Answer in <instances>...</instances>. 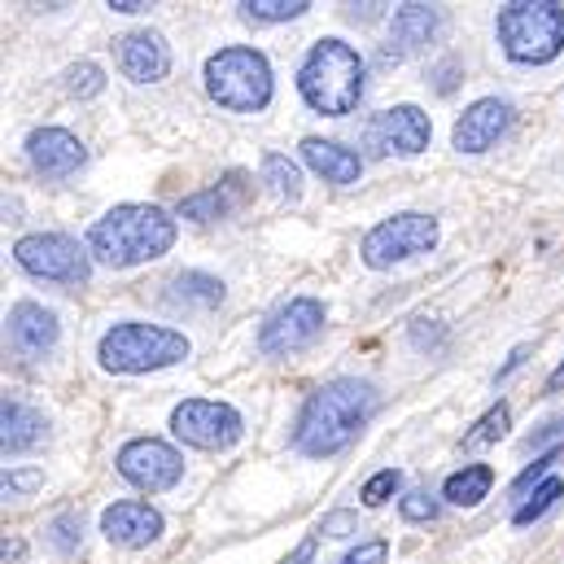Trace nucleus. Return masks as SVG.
<instances>
[{
    "label": "nucleus",
    "instance_id": "nucleus-27",
    "mask_svg": "<svg viewBox=\"0 0 564 564\" xmlns=\"http://www.w3.org/2000/svg\"><path fill=\"white\" fill-rule=\"evenodd\" d=\"M508 424H512V412H508V403H495L481 421L473 424L468 433H464V446L468 451H477V446H490V442H499L503 433H508Z\"/></svg>",
    "mask_w": 564,
    "mask_h": 564
},
{
    "label": "nucleus",
    "instance_id": "nucleus-7",
    "mask_svg": "<svg viewBox=\"0 0 564 564\" xmlns=\"http://www.w3.org/2000/svg\"><path fill=\"white\" fill-rule=\"evenodd\" d=\"M13 259L26 276L48 284H66V289H79L93 276V250H84L75 237L66 232H31L13 246Z\"/></svg>",
    "mask_w": 564,
    "mask_h": 564
},
{
    "label": "nucleus",
    "instance_id": "nucleus-9",
    "mask_svg": "<svg viewBox=\"0 0 564 564\" xmlns=\"http://www.w3.org/2000/svg\"><path fill=\"white\" fill-rule=\"evenodd\" d=\"M171 433L193 446V451H228L241 442L246 421L232 403H215V399H184L171 412Z\"/></svg>",
    "mask_w": 564,
    "mask_h": 564
},
{
    "label": "nucleus",
    "instance_id": "nucleus-28",
    "mask_svg": "<svg viewBox=\"0 0 564 564\" xmlns=\"http://www.w3.org/2000/svg\"><path fill=\"white\" fill-rule=\"evenodd\" d=\"M62 79H66V93L79 97V101H88V97H97L106 88V75H101L97 62H75V66H66Z\"/></svg>",
    "mask_w": 564,
    "mask_h": 564
},
{
    "label": "nucleus",
    "instance_id": "nucleus-38",
    "mask_svg": "<svg viewBox=\"0 0 564 564\" xmlns=\"http://www.w3.org/2000/svg\"><path fill=\"white\" fill-rule=\"evenodd\" d=\"M311 556H315V539H306V543H302V547H297L284 564H311Z\"/></svg>",
    "mask_w": 564,
    "mask_h": 564
},
{
    "label": "nucleus",
    "instance_id": "nucleus-31",
    "mask_svg": "<svg viewBox=\"0 0 564 564\" xmlns=\"http://www.w3.org/2000/svg\"><path fill=\"white\" fill-rule=\"evenodd\" d=\"M399 512H403V521H412V525L437 521V499H433V495H424V490L403 495V499H399Z\"/></svg>",
    "mask_w": 564,
    "mask_h": 564
},
{
    "label": "nucleus",
    "instance_id": "nucleus-12",
    "mask_svg": "<svg viewBox=\"0 0 564 564\" xmlns=\"http://www.w3.org/2000/svg\"><path fill=\"white\" fill-rule=\"evenodd\" d=\"M324 302L319 297H289L284 306H276L268 315V324L259 328V350L263 355H293V350H306L319 333H324Z\"/></svg>",
    "mask_w": 564,
    "mask_h": 564
},
{
    "label": "nucleus",
    "instance_id": "nucleus-37",
    "mask_svg": "<svg viewBox=\"0 0 564 564\" xmlns=\"http://www.w3.org/2000/svg\"><path fill=\"white\" fill-rule=\"evenodd\" d=\"M377 9H386V4H350V13H346V18H355V22L364 18V22H372V18H377Z\"/></svg>",
    "mask_w": 564,
    "mask_h": 564
},
{
    "label": "nucleus",
    "instance_id": "nucleus-34",
    "mask_svg": "<svg viewBox=\"0 0 564 564\" xmlns=\"http://www.w3.org/2000/svg\"><path fill=\"white\" fill-rule=\"evenodd\" d=\"M44 481V473L40 468H22V473H4V495L13 499V495H26V490H35Z\"/></svg>",
    "mask_w": 564,
    "mask_h": 564
},
{
    "label": "nucleus",
    "instance_id": "nucleus-21",
    "mask_svg": "<svg viewBox=\"0 0 564 564\" xmlns=\"http://www.w3.org/2000/svg\"><path fill=\"white\" fill-rule=\"evenodd\" d=\"M0 429H4V455H26V451H35V446L44 442L48 421H44L35 408H26L22 399H4V408H0Z\"/></svg>",
    "mask_w": 564,
    "mask_h": 564
},
{
    "label": "nucleus",
    "instance_id": "nucleus-25",
    "mask_svg": "<svg viewBox=\"0 0 564 564\" xmlns=\"http://www.w3.org/2000/svg\"><path fill=\"white\" fill-rule=\"evenodd\" d=\"M561 499H564V481L561 477H547L543 486H534V495L517 508V517H512V521H517V525H534V521H543Z\"/></svg>",
    "mask_w": 564,
    "mask_h": 564
},
{
    "label": "nucleus",
    "instance_id": "nucleus-24",
    "mask_svg": "<svg viewBox=\"0 0 564 564\" xmlns=\"http://www.w3.org/2000/svg\"><path fill=\"white\" fill-rule=\"evenodd\" d=\"M263 184H268L281 202H297V197H302V171H297V162H289L284 153H263Z\"/></svg>",
    "mask_w": 564,
    "mask_h": 564
},
{
    "label": "nucleus",
    "instance_id": "nucleus-35",
    "mask_svg": "<svg viewBox=\"0 0 564 564\" xmlns=\"http://www.w3.org/2000/svg\"><path fill=\"white\" fill-rule=\"evenodd\" d=\"M355 530H359L355 512H328V517H324V525H319V534H328V539H350Z\"/></svg>",
    "mask_w": 564,
    "mask_h": 564
},
{
    "label": "nucleus",
    "instance_id": "nucleus-3",
    "mask_svg": "<svg viewBox=\"0 0 564 564\" xmlns=\"http://www.w3.org/2000/svg\"><path fill=\"white\" fill-rule=\"evenodd\" d=\"M297 93L315 115H328V119L350 115L364 97V57H359V48L337 40V35L315 40L311 53L297 66Z\"/></svg>",
    "mask_w": 564,
    "mask_h": 564
},
{
    "label": "nucleus",
    "instance_id": "nucleus-23",
    "mask_svg": "<svg viewBox=\"0 0 564 564\" xmlns=\"http://www.w3.org/2000/svg\"><path fill=\"white\" fill-rule=\"evenodd\" d=\"M171 302L175 306H197V311H210L224 302V281L206 276V272H180L171 281Z\"/></svg>",
    "mask_w": 564,
    "mask_h": 564
},
{
    "label": "nucleus",
    "instance_id": "nucleus-13",
    "mask_svg": "<svg viewBox=\"0 0 564 564\" xmlns=\"http://www.w3.org/2000/svg\"><path fill=\"white\" fill-rule=\"evenodd\" d=\"M512 119H517L512 101H503V97H481V101H473V106L455 119L451 144H455L459 153H486L490 144H499L508 137Z\"/></svg>",
    "mask_w": 564,
    "mask_h": 564
},
{
    "label": "nucleus",
    "instance_id": "nucleus-26",
    "mask_svg": "<svg viewBox=\"0 0 564 564\" xmlns=\"http://www.w3.org/2000/svg\"><path fill=\"white\" fill-rule=\"evenodd\" d=\"M306 9H311L306 0H246L241 4V18L246 22H293Z\"/></svg>",
    "mask_w": 564,
    "mask_h": 564
},
{
    "label": "nucleus",
    "instance_id": "nucleus-29",
    "mask_svg": "<svg viewBox=\"0 0 564 564\" xmlns=\"http://www.w3.org/2000/svg\"><path fill=\"white\" fill-rule=\"evenodd\" d=\"M399 490H403V473H399V468H381L377 477L364 481V503H368V508H381V503H390Z\"/></svg>",
    "mask_w": 564,
    "mask_h": 564
},
{
    "label": "nucleus",
    "instance_id": "nucleus-6",
    "mask_svg": "<svg viewBox=\"0 0 564 564\" xmlns=\"http://www.w3.org/2000/svg\"><path fill=\"white\" fill-rule=\"evenodd\" d=\"M499 44L517 66H547L564 53V4L517 0L499 9Z\"/></svg>",
    "mask_w": 564,
    "mask_h": 564
},
{
    "label": "nucleus",
    "instance_id": "nucleus-15",
    "mask_svg": "<svg viewBox=\"0 0 564 564\" xmlns=\"http://www.w3.org/2000/svg\"><path fill=\"white\" fill-rule=\"evenodd\" d=\"M101 534L115 543V547H128V552H141L149 543H158L162 534V512L149 508L141 499H119L101 512Z\"/></svg>",
    "mask_w": 564,
    "mask_h": 564
},
{
    "label": "nucleus",
    "instance_id": "nucleus-11",
    "mask_svg": "<svg viewBox=\"0 0 564 564\" xmlns=\"http://www.w3.org/2000/svg\"><path fill=\"white\" fill-rule=\"evenodd\" d=\"M429 137H433V123L421 106H394V110H381L368 119L364 128V149L368 158H416L429 149Z\"/></svg>",
    "mask_w": 564,
    "mask_h": 564
},
{
    "label": "nucleus",
    "instance_id": "nucleus-4",
    "mask_svg": "<svg viewBox=\"0 0 564 564\" xmlns=\"http://www.w3.org/2000/svg\"><path fill=\"white\" fill-rule=\"evenodd\" d=\"M206 97L219 106V110H232V115H259L272 106V62L259 53V48H246V44H232V48H219L206 57Z\"/></svg>",
    "mask_w": 564,
    "mask_h": 564
},
{
    "label": "nucleus",
    "instance_id": "nucleus-19",
    "mask_svg": "<svg viewBox=\"0 0 564 564\" xmlns=\"http://www.w3.org/2000/svg\"><path fill=\"white\" fill-rule=\"evenodd\" d=\"M437 31H442V9H433V4H403V9L394 13V26H390L386 62H390V57L399 62V57L421 53L424 44L437 40Z\"/></svg>",
    "mask_w": 564,
    "mask_h": 564
},
{
    "label": "nucleus",
    "instance_id": "nucleus-1",
    "mask_svg": "<svg viewBox=\"0 0 564 564\" xmlns=\"http://www.w3.org/2000/svg\"><path fill=\"white\" fill-rule=\"evenodd\" d=\"M377 408H381V394H377L372 381L337 377V381L319 386L306 399L302 416L293 424V446L302 455H311V459H328V455L346 451L368 429V421L377 416Z\"/></svg>",
    "mask_w": 564,
    "mask_h": 564
},
{
    "label": "nucleus",
    "instance_id": "nucleus-42",
    "mask_svg": "<svg viewBox=\"0 0 564 564\" xmlns=\"http://www.w3.org/2000/svg\"><path fill=\"white\" fill-rule=\"evenodd\" d=\"M18 556H22V543H18V539H13V543H4V564L18 561Z\"/></svg>",
    "mask_w": 564,
    "mask_h": 564
},
{
    "label": "nucleus",
    "instance_id": "nucleus-40",
    "mask_svg": "<svg viewBox=\"0 0 564 564\" xmlns=\"http://www.w3.org/2000/svg\"><path fill=\"white\" fill-rule=\"evenodd\" d=\"M110 9L115 13H144L149 4H141V0H110Z\"/></svg>",
    "mask_w": 564,
    "mask_h": 564
},
{
    "label": "nucleus",
    "instance_id": "nucleus-20",
    "mask_svg": "<svg viewBox=\"0 0 564 564\" xmlns=\"http://www.w3.org/2000/svg\"><path fill=\"white\" fill-rule=\"evenodd\" d=\"M302 162L315 175H324L328 184H355L359 171H364V158L355 149H346V144L337 141H319V137H306L302 141Z\"/></svg>",
    "mask_w": 564,
    "mask_h": 564
},
{
    "label": "nucleus",
    "instance_id": "nucleus-36",
    "mask_svg": "<svg viewBox=\"0 0 564 564\" xmlns=\"http://www.w3.org/2000/svg\"><path fill=\"white\" fill-rule=\"evenodd\" d=\"M455 75H459V62H451V57H446L442 66H433V88L446 97V93L455 88Z\"/></svg>",
    "mask_w": 564,
    "mask_h": 564
},
{
    "label": "nucleus",
    "instance_id": "nucleus-18",
    "mask_svg": "<svg viewBox=\"0 0 564 564\" xmlns=\"http://www.w3.org/2000/svg\"><path fill=\"white\" fill-rule=\"evenodd\" d=\"M250 197V184H246V171H228L219 184H210V188H202V193H193V197H184L180 202V219H188V224H219V219H228L232 210H241V202Z\"/></svg>",
    "mask_w": 564,
    "mask_h": 564
},
{
    "label": "nucleus",
    "instance_id": "nucleus-8",
    "mask_svg": "<svg viewBox=\"0 0 564 564\" xmlns=\"http://www.w3.org/2000/svg\"><path fill=\"white\" fill-rule=\"evenodd\" d=\"M437 246V219L421 215V210H403V215H390L381 219L368 237H364V263L372 272H386L394 263H408V259H421Z\"/></svg>",
    "mask_w": 564,
    "mask_h": 564
},
{
    "label": "nucleus",
    "instance_id": "nucleus-2",
    "mask_svg": "<svg viewBox=\"0 0 564 564\" xmlns=\"http://www.w3.org/2000/svg\"><path fill=\"white\" fill-rule=\"evenodd\" d=\"M171 246H175V215L162 210V206H141V202H128V206L106 210L93 224V232H88L93 259L101 268H115V272L153 263Z\"/></svg>",
    "mask_w": 564,
    "mask_h": 564
},
{
    "label": "nucleus",
    "instance_id": "nucleus-10",
    "mask_svg": "<svg viewBox=\"0 0 564 564\" xmlns=\"http://www.w3.org/2000/svg\"><path fill=\"white\" fill-rule=\"evenodd\" d=\"M115 468H119V477H123L128 486H137L144 495H162V490L180 486V477H184L180 451H175L171 442H162V437H132V442L119 451Z\"/></svg>",
    "mask_w": 564,
    "mask_h": 564
},
{
    "label": "nucleus",
    "instance_id": "nucleus-33",
    "mask_svg": "<svg viewBox=\"0 0 564 564\" xmlns=\"http://www.w3.org/2000/svg\"><path fill=\"white\" fill-rule=\"evenodd\" d=\"M386 556H390V543L386 539H372V543H359L341 564H386Z\"/></svg>",
    "mask_w": 564,
    "mask_h": 564
},
{
    "label": "nucleus",
    "instance_id": "nucleus-41",
    "mask_svg": "<svg viewBox=\"0 0 564 564\" xmlns=\"http://www.w3.org/2000/svg\"><path fill=\"white\" fill-rule=\"evenodd\" d=\"M561 390H564V364L552 372V381H547V394H561Z\"/></svg>",
    "mask_w": 564,
    "mask_h": 564
},
{
    "label": "nucleus",
    "instance_id": "nucleus-17",
    "mask_svg": "<svg viewBox=\"0 0 564 564\" xmlns=\"http://www.w3.org/2000/svg\"><path fill=\"white\" fill-rule=\"evenodd\" d=\"M115 57L132 84H158L171 70V48L158 31H132L123 40H115Z\"/></svg>",
    "mask_w": 564,
    "mask_h": 564
},
{
    "label": "nucleus",
    "instance_id": "nucleus-22",
    "mask_svg": "<svg viewBox=\"0 0 564 564\" xmlns=\"http://www.w3.org/2000/svg\"><path fill=\"white\" fill-rule=\"evenodd\" d=\"M495 486V468L490 464H464L442 481V499L455 508H477Z\"/></svg>",
    "mask_w": 564,
    "mask_h": 564
},
{
    "label": "nucleus",
    "instance_id": "nucleus-39",
    "mask_svg": "<svg viewBox=\"0 0 564 564\" xmlns=\"http://www.w3.org/2000/svg\"><path fill=\"white\" fill-rule=\"evenodd\" d=\"M521 359H525V346H521V350H512V359H508V364L499 368V381H508V377H512V372L521 368Z\"/></svg>",
    "mask_w": 564,
    "mask_h": 564
},
{
    "label": "nucleus",
    "instance_id": "nucleus-30",
    "mask_svg": "<svg viewBox=\"0 0 564 564\" xmlns=\"http://www.w3.org/2000/svg\"><path fill=\"white\" fill-rule=\"evenodd\" d=\"M79 539H84V521H79L75 512H62V517L53 521V547L70 556V552L79 547Z\"/></svg>",
    "mask_w": 564,
    "mask_h": 564
},
{
    "label": "nucleus",
    "instance_id": "nucleus-32",
    "mask_svg": "<svg viewBox=\"0 0 564 564\" xmlns=\"http://www.w3.org/2000/svg\"><path fill=\"white\" fill-rule=\"evenodd\" d=\"M556 459H561V446H552V451H543V455H539V459H534V468H525V473H521V477H517V495H530V486H534V481H539V486H543V481H547V473H552V464H556Z\"/></svg>",
    "mask_w": 564,
    "mask_h": 564
},
{
    "label": "nucleus",
    "instance_id": "nucleus-14",
    "mask_svg": "<svg viewBox=\"0 0 564 564\" xmlns=\"http://www.w3.org/2000/svg\"><path fill=\"white\" fill-rule=\"evenodd\" d=\"M26 162L44 175V180H66L88 162V149L79 137H70L66 128H35L26 137Z\"/></svg>",
    "mask_w": 564,
    "mask_h": 564
},
{
    "label": "nucleus",
    "instance_id": "nucleus-16",
    "mask_svg": "<svg viewBox=\"0 0 564 564\" xmlns=\"http://www.w3.org/2000/svg\"><path fill=\"white\" fill-rule=\"evenodd\" d=\"M57 341H62V324H57V315L48 306H40V302H13V311H9V346H13V355L40 359Z\"/></svg>",
    "mask_w": 564,
    "mask_h": 564
},
{
    "label": "nucleus",
    "instance_id": "nucleus-5",
    "mask_svg": "<svg viewBox=\"0 0 564 564\" xmlns=\"http://www.w3.org/2000/svg\"><path fill=\"white\" fill-rule=\"evenodd\" d=\"M188 337L175 333V328H162V324H141V319H123L115 324L101 346H97V359L106 372H119V377H141V372H158V368H175L188 359Z\"/></svg>",
    "mask_w": 564,
    "mask_h": 564
}]
</instances>
